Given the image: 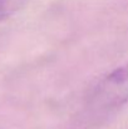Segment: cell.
<instances>
[{
	"mask_svg": "<svg viewBox=\"0 0 128 129\" xmlns=\"http://www.w3.org/2000/svg\"><path fill=\"white\" fill-rule=\"evenodd\" d=\"M88 105L95 110H111L128 103V63L104 75L87 96Z\"/></svg>",
	"mask_w": 128,
	"mask_h": 129,
	"instance_id": "6da1fadb",
	"label": "cell"
},
{
	"mask_svg": "<svg viewBox=\"0 0 128 129\" xmlns=\"http://www.w3.org/2000/svg\"><path fill=\"white\" fill-rule=\"evenodd\" d=\"M27 3L28 0H0V21L23 9Z\"/></svg>",
	"mask_w": 128,
	"mask_h": 129,
	"instance_id": "7a4b0ae2",
	"label": "cell"
}]
</instances>
